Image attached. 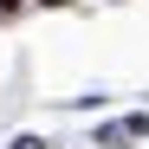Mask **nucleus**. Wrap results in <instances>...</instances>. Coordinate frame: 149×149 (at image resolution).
Listing matches in <instances>:
<instances>
[{"instance_id":"2","label":"nucleus","mask_w":149,"mask_h":149,"mask_svg":"<svg viewBox=\"0 0 149 149\" xmlns=\"http://www.w3.org/2000/svg\"><path fill=\"white\" fill-rule=\"evenodd\" d=\"M13 7H19V0H0V19H7V13H13Z\"/></svg>"},{"instance_id":"1","label":"nucleus","mask_w":149,"mask_h":149,"mask_svg":"<svg viewBox=\"0 0 149 149\" xmlns=\"http://www.w3.org/2000/svg\"><path fill=\"white\" fill-rule=\"evenodd\" d=\"M13 149H45V143H39V136H19V143H13Z\"/></svg>"},{"instance_id":"3","label":"nucleus","mask_w":149,"mask_h":149,"mask_svg":"<svg viewBox=\"0 0 149 149\" xmlns=\"http://www.w3.org/2000/svg\"><path fill=\"white\" fill-rule=\"evenodd\" d=\"M45 7H71V0H45Z\"/></svg>"}]
</instances>
